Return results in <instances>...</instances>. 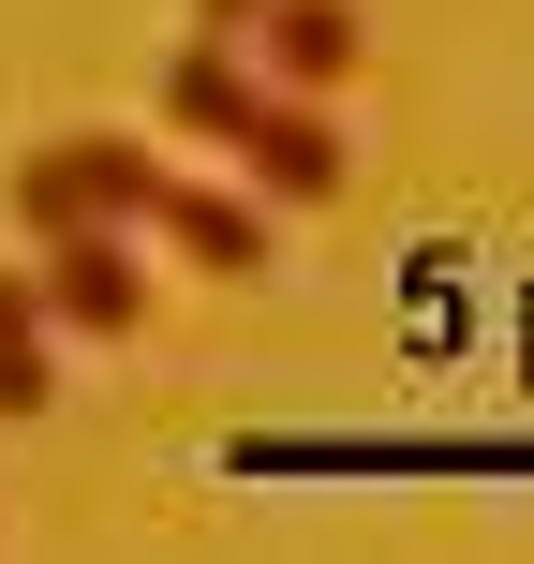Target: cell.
Returning a JSON list of instances; mask_svg holds the SVG:
<instances>
[{"label": "cell", "instance_id": "6da1fadb", "mask_svg": "<svg viewBox=\"0 0 534 564\" xmlns=\"http://www.w3.org/2000/svg\"><path fill=\"white\" fill-rule=\"evenodd\" d=\"M149 194H164V149H134V134H45V149H15V178H0L15 238H59V224H149Z\"/></svg>", "mask_w": 534, "mask_h": 564}, {"label": "cell", "instance_id": "7a4b0ae2", "mask_svg": "<svg viewBox=\"0 0 534 564\" xmlns=\"http://www.w3.org/2000/svg\"><path fill=\"white\" fill-rule=\"evenodd\" d=\"M30 297H45L59 341H134V327H149V253H134V224H59V238H30Z\"/></svg>", "mask_w": 534, "mask_h": 564}, {"label": "cell", "instance_id": "3957f363", "mask_svg": "<svg viewBox=\"0 0 534 564\" xmlns=\"http://www.w3.org/2000/svg\"><path fill=\"white\" fill-rule=\"evenodd\" d=\"M268 224H282V208L253 194V178H178V164H164V194H149L134 238H164V253L208 268V282H253V268H268Z\"/></svg>", "mask_w": 534, "mask_h": 564}, {"label": "cell", "instance_id": "277c9868", "mask_svg": "<svg viewBox=\"0 0 534 564\" xmlns=\"http://www.w3.org/2000/svg\"><path fill=\"white\" fill-rule=\"evenodd\" d=\"M224 164L253 178L268 208H327V194H341V119L312 105V89H253V119H238Z\"/></svg>", "mask_w": 534, "mask_h": 564}, {"label": "cell", "instance_id": "5b68a950", "mask_svg": "<svg viewBox=\"0 0 534 564\" xmlns=\"http://www.w3.org/2000/svg\"><path fill=\"white\" fill-rule=\"evenodd\" d=\"M238 45H253V75H268V89H312V105L371 75V15H357V0H268Z\"/></svg>", "mask_w": 534, "mask_h": 564}, {"label": "cell", "instance_id": "8992f818", "mask_svg": "<svg viewBox=\"0 0 534 564\" xmlns=\"http://www.w3.org/2000/svg\"><path fill=\"white\" fill-rule=\"evenodd\" d=\"M253 45H238V30H178V45H164V119H178V134H194V149H238V119H253Z\"/></svg>", "mask_w": 534, "mask_h": 564}, {"label": "cell", "instance_id": "52a82bcc", "mask_svg": "<svg viewBox=\"0 0 534 564\" xmlns=\"http://www.w3.org/2000/svg\"><path fill=\"white\" fill-rule=\"evenodd\" d=\"M45 297H30V268H0V431H30V416H45V387H59V371H45Z\"/></svg>", "mask_w": 534, "mask_h": 564}, {"label": "cell", "instance_id": "ba28073f", "mask_svg": "<svg viewBox=\"0 0 534 564\" xmlns=\"http://www.w3.org/2000/svg\"><path fill=\"white\" fill-rule=\"evenodd\" d=\"M268 15V0H194V30H253Z\"/></svg>", "mask_w": 534, "mask_h": 564}]
</instances>
